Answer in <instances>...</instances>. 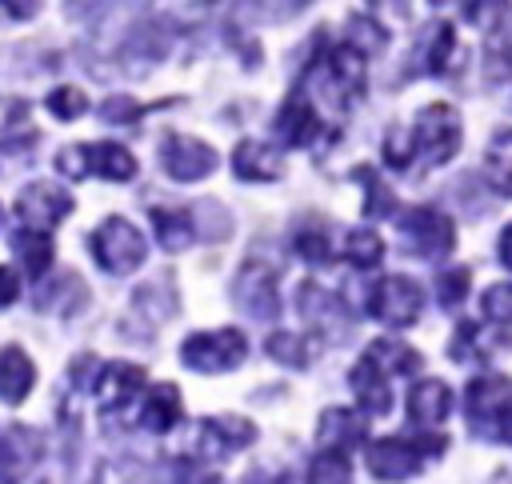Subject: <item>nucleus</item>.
<instances>
[{"label": "nucleus", "mask_w": 512, "mask_h": 484, "mask_svg": "<svg viewBox=\"0 0 512 484\" xmlns=\"http://www.w3.org/2000/svg\"><path fill=\"white\" fill-rule=\"evenodd\" d=\"M88 252L92 260L108 272V276H128L144 264L148 256V244H144V232L124 220V216H108L96 224V232L88 236Z\"/></svg>", "instance_id": "1"}, {"label": "nucleus", "mask_w": 512, "mask_h": 484, "mask_svg": "<svg viewBox=\"0 0 512 484\" xmlns=\"http://www.w3.org/2000/svg\"><path fill=\"white\" fill-rule=\"evenodd\" d=\"M512 408V380L500 372H484L472 376L468 392H464V412H468V428L480 440H500V424Z\"/></svg>", "instance_id": "2"}, {"label": "nucleus", "mask_w": 512, "mask_h": 484, "mask_svg": "<svg viewBox=\"0 0 512 484\" xmlns=\"http://www.w3.org/2000/svg\"><path fill=\"white\" fill-rule=\"evenodd\" d=\"M248 356V340L236 328H212V332H192L180 344V364L204 376L216 372H232L240 368V360Z\"/></svg>", "instance_id": "3"}, {"label": "nucleus", "mask_w": 512, "mask_h": 484, "mask_svg": "<svg viewBox=\"0 0 512 484\" xmlns=\"http://www.w3.org/2000/svg\"><path fill=\"white\" fill-rule=\"evenodd\" d=\"M408 136H412V152L424 164H448L460 148V116L448 104H428L416 112V124Z\"/></svg>", "instance_id": "4"}, {"label": "nucleus", "mask_w": 512, "mask_h": 484, "mask_svg": "<svg viewBox=\"0 0 512 484\" xmlns=\"http://www.w3.org/2000/svg\"><path fill=\"white\" fill-rule=\"evenodd\" d=\"M440 452H444V436H424V444L388 436L368 448V472L376 480H408L420 472L424 456H440Z\"/></svg>", "instance_id": "5"}, {"label": "nucleus", "mask_w": 512, "mask_h": 484, "mask_svg": "<svg viewBox=\"0 0 512 484\" xmlns=\"http://www.w3.org/2000/svg\"><path fill=\"white\" fill-rule=\"evenodd\" d=\"M256 440V428L244 416H208L196 420L188 432V452L200 460H228L232 452L248 448Z\"/></svg>", "instance_id": "6"}, {"label": "nucleus", "mask_w": 512, "mask_h": 484, "mask_svg": "<svg viewBox=\"0 0 512 484\" xmlns=\"http://www.w3.org/2000/svg\"><path fill=\"white\" fill-rule=\"evenodd\" d=\"M396 228H400V240L408 244V252L420 256V260H440L456 244L452 220L444 212H436V208H412V212L400 216Z\"/></svg>", "instance_id": "7"}, {"label": "nucleus", "mask_w": 512, "mask_h": 484, "mask_svg": "<svg viewBox=\"0 0 512 484\" xmlns=\"http://www.w3.org/2000/svg\"><path fill=\"white\" fill-rule=\"evenodd\" d=\"M216 164H220L216 152H212L204 140H196V136L172 132V136L160 140V168H164L172 180H180V184L204 180L208 172H216Z\"/></svg>", "instance_id": "8"}, {"label": "nucleus", "mask_w": 512, "mask_h": 484, "mask_svg": "<svg viewBox=\"0 0 512 484\" xmlns=\"http://www.w3.org/2000/svg\"><path fill=\"white\" fill-rule=\"evenodd\" d=\"M424 308V288L408 276H384L372 292V316L392 324V328H408L420 320Z\"/></svg>", "instance_id": "9"}, {"label": "nucleus", "mask_w": 512, "mask_h": 484, "mask_svg": "<svg viewBox=\"0 0 512 484\" xmlns=\"http://www.w3.org/2000/svg\"><path fill=\"white\" fill-rule=\"evenodd\" d=\"M72 208H76L72 192L60 188V184H48V180H36V184H28V188L16 196V216H20L28 228H44V232L56 228L60 220H68Z\"/></svg>", "instance_id": "10"}, {"label": "nucleus", "mask_w": 512, "mask_h": 484, "mask_svg": "<svg viewBox=\"0 0 512 484\" xmlns=\"http://www.w3.org/2000/svg\"><path fill=\"white\" fill-rule=\"evenodd\" d=\"M44 456V436L28 424H0V480H24Z\"/></svg>", "instance_id": "11"}, {"label": "nucleus", "mask_w": 512, "mask_h": 484, "mask_svg": "<svg viewBox=\"0 0 512 484\" xmlns=\"http://www.w3.org/2000/svg\"><path fill=\"white\" fill-rule=\"evenodd\" d=\"M232 304L244 316H252V320H272L280 312V292H276L272 272H264V268L236 272V280H232Z\"/></svg>", "instance_id": "12"}, {"label": "nucleus", "mask_w": 512, "mask_h": 484, "mask_svg": "<svg viewBox=\"0 0 512 484\" xmlns=\"http://www.w3.org/2000/svg\"><path fill=\"white\" fill-rule=\"evenodd\" d=\"M140 388H144V368L140 364H128V360L104 364L100 376L92 380V392L100 396L104 408H124Z\"/></svg>", "instance_id": "13"}, {"label": "nucleus", "mask_w": 512, "mask_h": 484, "mask_svg": "<svg viewBox=\"0 0 512 484\" xmlns=\"http://www.w3.org/2000/svg\"><path fill=\"white\" fill-rule=\"evenodd\" d=\"M296 304H300L304 320H308L320 336H344V332H348L344 304H340L332 292H324V288H316V284H304L300 296H296Z\"/></svg>", "instance_id": "14"}, {"label": "nucleus", "mask_w": 512, "mask_h": 484, "mask_svg": "<svg viewBox=\"0 0 512 484\" xmlns=\"http://www.w3.org/2000/svg\"><path fill=\"white\" fill-rule=\"evenodd\" d=\"M36 384V364L20 344L0 348V400L4 404H24Z\"/></svg>", "instance_id": "15"}, {"label": "nucleus", "mask_w": 512, "mask_h": 484, "mask_svg": "<svg viewBox=\"0 0 512 484\" xmlns=\"http://www.w3.org/2000/svg\"><path fill=\"white\" fill-rule=\"evenodd\" d=\"M80 152H84V176H100L112 184L136 176V156L124 144H80Z\"/></svg>", "instance_id": "16"}, {"label": "nucleus", "mask_w": 512, "mask_h": 484, "mask_svg": "<svg viewBox=\"0 0 512 484\" xmlns=\"http://www.w3.org/2000/svg\"><path fill=\"white\" fill-rule=\"evenodd\" d=\"M316 432H320L324 448L348 452V448H356L368 436V420L360 412H352V408H324L320 420H316Z\"/></svg>", "instance_id": "17"}, {"label": "nucleus", "mask_w": 512, "mask_h": 484, "mask_svg": "<svg viewBox=\"0 0 512 484\" xmlns=\"http://www.w3.org/2000/svg\"><path fill=\"white\" fill-rule=\"evenodd\" d=\"M232 172H236L240 180H256V184H264V180H280L284 160H280V152H272L268 144L240 140L236 152H232Z\"/></svg>", "instance_id": "18"}, {"label": "nucleus", "mask_w": 512, "mask_h": 484, "mask_svg": "<svg viewBox=\"0 0 512 484\" xmlns=\"http://www.w3.org/2000/svg\"><path fill=\"white\" fill-rule=\"evenodd\" d=\"M348 384H352V396L364 412H388L392 408V388L384 380V368H376L368 356L348 372Z\"/></svg>", "instance_id": "19"}, {"label": "nucleus", "mask_w": 512, "mask_h": 484, "mask_svg": "<svg viewBox=\"0 0 512 484\" xmlns=\"http://www.w3.org/2000/svg\"><path fill=\"white\" fill-rule=\"evenodd\" d=\"M452 412V388L444 380H420L412 392H408V416L412 424H440L448 420Z\"/></svg>", "instance_id": "20"}, {"label": "nucleus", "mask_w": 512, "mask_h": 484, "mask_svg": "<svg viewBox=\"0 0 512 484\" xmlns=\"http://www.w3.org/2000/svg\"><path fill=\"white\" fill-rule=\"evenodd\" d=\"M328 76H332V88H336V104H348L360 88H364V52L360 48H336L328 56Z\"/></svg>", "instance_id": "21"}, {"label": "nucleus", "mask_w": 512, "mask_h": 484, "mask_svg": "<svg viewBox=\"0 0 512 484\" xmlns=\"http://www.w3.org/2000/svg\"><path fill=\"white\" fill-rule=\"evenodd\" d=\"M316 132H320V120H316V112L308 108V100H304L300 92L288 96V104L280 108V120H276V136H280L288 148H300V144H308Z\"/></svg>", "instance_id": "22"}, {"label": "nucleus", "mask_w": 512, "mask_h": 484, "mask_svg": "<svg viewBox=\"0 0 512 484\" xmlns=\"http://www.w3.org/2000/svg\"><path fill=\"white\" fill-rule=\"evenodd\" d=\"M180 420V392L172 384H156L140 404V428L152 436H164Z\"/></svg>", "instance_id": "23"}, {"label": "nucleus", "mask_w": 512, "mask_h": 484, "mask_svg": "<svg viewBox=\"0 0 512 484\" xmlns=\"http://www.w3.org/2000/svg\"><path fill=\"white\" fill-rule=\"evenodd\" d=\"M148 216H152V232L164 252H184L196 240V216L176 212V208H152Z\"/></svg>", "instance_id": "24"}, {"label": "nucleus", "mask_w": 512, "mask_h": 484, "mask_svg": "<svg viewBox=\"0 0 512 484\" xmlns=\"http://www.w3.org/2000/svg\"><path fill=\"white\" fill-rule=\"evenodd\" d=\"M12 256L20 260V268L28 276H44L48 264H52V236L44 228H28L24 224L20 232H12Z\"/></svg>", "instance_id": "25"}, {"label": "nucleus", "mask_w": 512, "mask_h": 484, "mask_svg": "<svg viewBox=\"0 0 512 484\" xmlns=\"http://www.w3.org/2000/svg\"><path fill=\"white\" fill-rule=\"evenodd\" d=\"M364 356L376 368H384V376H408L420 368V352H412L404 340H372Z\"/></svg>", "instance_id": "26"}, {"label": "nucleus", "mask_w": 512, "mask_h": 484, "mask_svg": "<svg viewBox=\"0 0 512 484\" xmlns=\"http://www.w3.org/2000/svg\"><path fill=\"white\" fill-rule=\"evenodd\" d=\"M452 24H432L428 36H424V60L420 68L424 72H444L448 68V52H452Z\"/></svg>", "instance_id": "27"}, {"label": "nucleus", "mask_w": 512, "mask_h": 484, "mask_svg": "<svg viewBox=\"0 0 512 484\" xmlns=\"http://www.w3.org/2000/svg\"><path fill=\"white\" fill-rule=\"evenodd\" d=\"M348 260H352V268H376L384 260V240L372 228H356L348 236Z\"/></svg>", "instance_id": "28"}, {"label": "nucleus", "mask_w": 512, "mask_h": 484, "mask_svg": "<svg viewBox=\"0 0 512 484\" xmlns=\"http://www.w3.org/2000/svg\"><path fill=\"white\" fill-rule=\"evenodd\" d=\"M44 108L56 116V120H76V116H84L88 112V96H84V88H52L48 96H44Z\"/></svg>", "instance_id": "29"}, {"label": "nucleus", "mask_w": 512, "mask_h": 484, "mask_svg": "<svg viewBox=\"0 0 512 484\" xmlns=\"http://www.w3.org/2000/svg\"><path fill=\"white\" fill-rule=\"evenodd\" d=\"M348 44L368 56V52H380V48L388 44V32H384L376 20H368V16H352V20H348Z\"/></svg>", "instance_id": "30"}, {"label": "nucleus", "mask_w": 512, "mask_h": 484, "mask_svg": "<svg viewBox=\"0 0 512 484\" xmlns=\"http://www.w3.org/2000/svg\"><path fill=\"white\" fill-rule=\"evenodd\" d=\"M468 296V268H448L436 276V300L440 308H460Z\"/></svg>", "instance_id": "31"}, {"label": "nucleus", "mask_w": 512, "mask_h": 484, "mask_svg": "<svg viewBox=\"0 0 512 484\" xmlns=\"http://www.w3.org/2000/svg\"><path fill=\"white\" fill-rule=\"evenodd\" d=\"M268 356H272V360H280V364H288V368H304V364H308V356H312V348H304V340H300V336L276 332V336L268 340Z\"/></svg>", "instance_id": "32"}, {"label": "nucleus", "mask_w": 512, "mask_h": 484, "mask_svg": "<svg viewBox=\"0 0 512 484\" xmlns=\"http://www.w3.org/2000/svg\"><path fill=\"white\" fill-rule=\"evenodd\" d=\"M312 480H348L352 476V464H348V452L340 448H324L316 460H312Z\"/></svg>", "instance_id": "33"}, {"label": "nucleus", "mask_w": 512, "mask_h": 484, "mask_svg": "<svg viewBox=\"0 0 512 484\" xmlns=\"http://www.w3.org/2000/svg\"><path fill=\"white\" fill-rule=\"evenodd\" d=\"M292 248H296V256L308 260V264H328V260H332V252H328V236H324L320 228H304V232H296Z\"/></svg>", "instance_id": "34"}, {"label": "nucleus", "mask_w": 512, "mask_h": 484, "mask_svg": "<svg viewBox=\"0 0 512 484\" xmlns=\"http://www.w3.org/2000/svg\"><path fill=\"white\" fill-rule=\"evenodd\" d=\"M136 116H140V104L132 96H108L100 104V120L104 124H132Z\"/></svg>", "instance_id": "35"}, {"label": "nucleus", "mask_w": 512, "mask_h": 484, "mask_svg": "<svg viewBox=\"0 0 512 484\" xmlns=\"http://www.w3.org/2000/svg\"><path fill=\"white\" fill-rule=\"evenodd\" d=\"M356 180H364V188H368V204H364V212H368V216H380V212H388V208H392V192L376 184L372 168H356Z\"/></svg>", "instance_id": "36"}, {"label": "nucleus", "mask_w": 512, "mask_h": 484, "mask_svg": "<svg viewBox=\"0 0 512 484\" xmlns=\"http://www.w3.org/2000/svg\"><path fill=\"white\" fill-rule=\"evenodd\" d=\"M484 176H488V184L500 192V196H512V156H488V164H484Z\"/></svg>", "instance_id": "37"}, {"label": "nucleus", "mask_w": 512, "mask_h": 484, "mask_svg": "<svg viewBox=\"0 0 512 484\" xmlns=\"http://www.w3.org/2000/svg\"><path fill=\"white\" fill-rule=\"evenodd\" d=\"M484 312H488L492 320L508 324V320H512V284H496V288H488V292H484Z\"/></svg>", "instance_id": "38"}, {"label": "nucleus", "mask_w": 512, "mask_h": 484, "mask_svg": "<svg viewBox=\"0 0 512 484\" xmlns=\"http://www.w3.org/2000/svg\"><path fill=\"white\" fill-rule=\"evenodd\" d=\"M308 0H252V8L260 12V16H288V12H300Z\"/></svg>", "instance_id": "39"}, {"label": "nucleus", "mask_w": 512, "mask_h": 484, "mask_svg": "<svg viewBox=\"0 0 512 484\" xmlns=\"http://www.w3.org/2000/svg\"><path fill=\"white\" fill-rule=\"evenodd\" d=\"M0 12L8 20H32L40 12V0H0Z\"/></svg>", "instance_id": "40"}, {"label": "nucleus", "mask_w": 512, "mask_h": 484, "mask_svg": "<svg viewBox=\"0 0 512 484\" xmlns=\"http://www.w3.org/2000/svg\"><path fill=\"white\" fill-rule=\"evenodd\" d=\"M16 296H20V280H16V272H12V268H0V308L16 304Z\"/></svg>", "instance_id": "41"}, {"label": "nucleus", "mask_w": 512, "mask_h": 484, "mask_svg": "<svg viewBox=\"0 0 512 484\" xmlns=\"http://www.w3.org/2000/svg\"><path fill=\"white\" fill-rule=\"evenodd\" d=\"M500 264H504V268H512V224L500 232Z\"/></svg>", "instance_id": "42"}, {"label": "nucleus", "mask_w": 512, "mask_h": 484, "mask_svg": "<svg viewBox=\"0 0 512 484\" xmlns=\"http://www.w3.org/2000/svg\"><path fill=\"white\" fill-rule=\"evenodd\" d=\"M500 440L512 444V408H508V416H504V424H500Z\"/></svg>", "instance_id": "43"}]
</instances>
